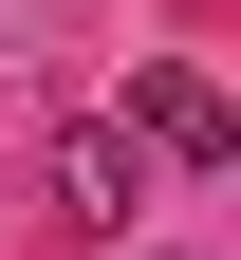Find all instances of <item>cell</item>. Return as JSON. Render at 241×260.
<instances>
[{"instance_id": "obj_2", "label": "cell", "mask_w": 241, "mask_h": 260, "mask_svg": "<svg viewBox=\"0 0 241 260\" xmlns=\"http://www.w3.org/2000/svg\"><path fill=\"white\" fill-rule=\"evenodd\" d=\"M130 186H149V149H130V130H93V149H75V205H93V223H130Z\"/></svg>"}, {"instance_id": "obj_1", "label": "cell", "mask_w": 241, "mask_h": 260, "mask_svg": "<svg viewBox=\"0 0 241 260\" xmlns=\"http://www.w3.org/2000/svg\"><path fill=\"white\" fill-rule=\"evenodd\" d=\"M130 149H223V75H186V56H149V75H130Z\"/></svg>"}]
</instances>
